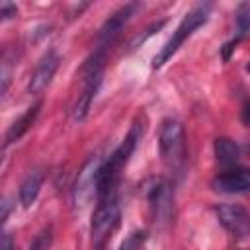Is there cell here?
<instances>
[{
  "label": "cell",
  "instance_id": "6da1fadb",
  "mask_svg": "<svg viewBox=\"0 0 250 250\" xmlns=\"http://www.w3.org/2000/svg\"><path fill=\"white\" fill-rule=\"evenodd\" d=\"M141 125H133L131 131L127 133V137L123 139V143L109 154V158L105 162H102L100 172H98V199L109 193H117V184H119V176L123 172V168L127 166L139 139H141Z\"/></svg>",
  "mask_w": 250,
  "mask_h": 250
},
{
  "label": "cell",
  "instance_id": "7a4b0ae2",
  "mask_svg": "<svg viewBox=\"0 0 250 250\" xmlns=\"http://www.w3.org/2000/svg\"><path fill=\"white\" fill-rule=\"evenodd\" d=\"M209 14H211V4L209 2H197L191 6V10L182 18V21L178 23L176 31L172 33V37L164 43V47L154 55L152 59V68H160L168 59H172V55H176V51L184 45V41L195 31L199 29L207 20H209Z\"/></svg>",
  "mask_w": 250,
  "mask_h": 250
},
{
  "label": "cell",
  "instance_id": "3957f363",
  "mask_svg": "<svg viewBox=\"0 0 250 250\" xmlns=\"http://www.w3.org/2000/svg\"><path fill=\"white\" fill-rule=\"evenodd\" d=\"M104 64H105V49L98 47L80 66V76H82V94L78 96V102L74 105V119L82 121L96 98V92L102 84L104 76Z\"/></svg>",
  "mask_w": 250,
  "mask_h": 250
},
{
  "label": "cell",
  "instance_id": "277c9868",
  "mask_svg": "<svg viewBox=\"0 0 250 250\" xmlns=\"http://www.w3.org/2000/svg\"><path fill=\"white\" fill-rule=\"evenodd\" d=\"M119 217H121V207H119L117 193H109L98 199V205L92 213V223H90L94 250H104L109 234L119 225Z\"/></svg>",
  "mask_w": 250,
  "mask_h": 250
},
{
  "label": "cell",
  "instance_id": "5b68a950",
  "mask_svg": "<svg viewBox=\"0 0 250 250\" xmlns=\"http://www.w3.org/2000/svg\"><path fill=\"white\" fill-rule=\"evenodd\" d=\"M158 148L162 160L170 168H180L186 154V139L184 127L178 119H164L158 133Z\"/></svg>",
  "mask_w": 250,
  "mask_h": 250
},
{
  "label": "cell",
  "instance_id": "8992f818",
  "mask_svg": "<svg viewBox=\"0 0 250 250\" xmlns=\"http://www.w3.org/2000/svg\"><path fill=\"white\" fill-rule=\"evenodd\" d=\"M146 201L150 207L152 221L162 225L170 221L172 215V188L164 178H154L150 184H146Z\"/></svg>",
  "mask_w": 250,
  "mask_h": 250
},
{
  "label": "cell",
  "instance_id": "52a82bcc",
  "mask_svg": "<svg viewBox=\"0 0 250 250\" xmlns=\"http://www.w3.org/2000/svg\"><path fill=\"white\" fill-rule=\"evenodd\" d=\"M102 160L98 156H92L82 170L76 176L74 188H72V203L76 207H84L92 201V197H98V172H100Z\"/></svg>",
  "mask_w": 250,
  "mask_h": 250
},
{
  "label": "cell",
  "instance_id": "ba28073f",
  "mask_svg": "<svg viewBox=\"0 0 250 250\" xmlns=\"http://www.w3.org/2000/svg\"><path fill=\"white\" fill-rule=\"evenodd\" d=\"M219 223L236 238H248L250 236V213L234 203H223L215 207Z\"/></svg>",
  "mask_w": 250,
  "mask_h": 250
},
{
  "label": "cell",
  "instance_id": "9c48e42d",
  "mask_svg": "<svg viewBox=\"0 0 250 250\" xmlns=\"http://www.w3.org/2000/svg\"><path fill=\"white\" fill-rule=\"evenodd\" d=\"M139 8H141V4L129 2V4L121 6L117 12H113V14L104 21V25H102L100 31H98V47L107 49V47L115 41V37L121 33V29L125 27V23L135 16V12H137Z\"/></svg>",
  "mask_w": 250,
  "mask_h": 250
},
{
  "label": "cell",
  "instance_id": "30bf717a",
  "mask_svg": "<svg viewBox=\"0 0 250 250\" xmlns=\"http://www.w3.org/2000/svg\"><path fill=\"white\" fill-rule=\"evenodd\" d=\"M57 68H59V55L55 51H47L41 57V61L37 62V66H35V70H33V74L29 78V86H27L29 94L39 96L51 84Z\"/></svg>",
  "mask_w": 250,
  "mask_h": 250
},
{
  "label": "cell",
  "instance_id": "8fae6325",
  "mask_svg": "<svg viewBox=\"0 0 250 250\" xmlns=\"http://www.w3.org/2000/svg\"><path fill=\"white\" fill-rule=\"evenodd\" d=\"M211 188L221 193L250 191V168H230L213 178Z\"/></svg>",
  "mask_w": 250,
  "mask_h": 250
},
{
  "label": "cell",
  "instance_id": "7c38bea8",
  "mask_svg": "<svg viewBox=\"0 0 250 250\" xmlns=\"http://www.w3.org/2000/svg\"><path fill=\"white\" fill-rule=\"evenodd\" d=\"M39 109H41V102H37L35 105H31V107H27L10 127H8V131H6V137H4V143L6 145H10V143H16V141H20L21 139V135L33 125V121H35V117H37V113H39Z\"/></svg>",
  "mask_w": 250,
  "mask_h": 250
},
{
  "label": "cell",
  "instance_id": "4fadbf2b",
  "mask_svg": "<svg viewBox=\"0 0 250 250\" xmlns=\"http://www.w3.org/2000/svg\"><path fill=\"white\" fill-rule=\"evenodd\" d=\"M41 186H43V172H39V170L29 172V174L23 178L21 186H20V203H21L23 207H31L33 201H35L37 195H39Z\"/></svg>",
  "mask_w": 250,
  "mask_h": 250
},
{
  "label": "cell",
  "instance_id": "5bb4252c",
  "mask_svg": "<svg viewBox=\"0 0 250 250\" xmlns=\"http://www.w3.org/2000/svg\"><path fill=\"white\" fill-rule=\"evenodd\" d=\"M213 148H215L217 162L223 164V166H234L238 162V158H240V148L232 139L219 137V139H215Z\"/></svg>",
  "mask_w": 250,
  "mask_h": 250
},
{
  "label": "cell",
  "instance_id": "9a60e30c",
  "mask_svg": "<svg viewBox=\"0 0 250 250\" xmlns=\"http://www.w3.org/2000/svg\"><path fill=\"white\" fill-rule=\"evenodd\" d=\"M51 242H53V229L51 227H45L29 242V248L27 250H49L51 248Z\"/></svg>",
  "mask_w": 250,
  "mask_h": 250
},
{
  "label": "cell",
  "instance_id": "2e32d148",
  "mask_svg": "<svg viewBox=\"0 0 250 250\" xmlns=\"http://www.w3.org/2000/svg\"><path fill=\"white\" fill-rule=\"evenodd\" d=\"M236 29H238V35H244L250 31V2H242L236 8Z\"/></svg>",
  "mask_w": 250,
  "mask_h": 250
},
{
  "label": "cell",
  "instance_id": "e0dca14e",
  "mask_svg": "<svg viewBox=\"0 0 250 250\" xmlns=\"http://www.w3.org/2000/svg\"><path fill=\"white\" fill-rule=\"evenodd\" d=\"M145 240V232H131L119 246V250H137Z\"/></svg>",
  "mask_w": 250,
  "mask_h": 250
},
{
  "label": "cell",
  "instance_id": "ac0fdd59",
  "mask_svg": "<svg viewBox=\"0 0 250 250\" xmlns=\"http://www.w3.org/2000/svg\"><path fill=\"white\" fill-rule=\"evenodd\" d=\"M16 12H18L16 4H12V2H2V4H0V16H2V20L14 18V16H16Z\"/></svg>",
  "mask_w": 250,
  "mask_h": 250
},
{
  "label": "cell",
  "instance_id": "d6986e66",
  "mask_svg": "<svg viewBox=\"0 0 250 250\" xmlns=\"http://www.w3.org/2000/svg\"><path fill=\"white\" fill-rule=\"evenodd\" d=\"M2 250H12V234L8 230L2 232Z\"/></svg>",
  "mask_w": 250,
  "mask_h": 250
},
{
  "label": "cell",
  "instance_id": "ffe728a7",
  "mask_svg": "<svg viewBox=\"0 0 250 250\" xmlns=\"http://www.w3.org/2000/svg\"><path fill=\"white\" fill-rule=\"evenodd\" d=\"M242 121L244 123H250V104H246L244 109H242Z\"/></svg>",
  "mask_w": 250,
  "mask_h": 250
},
{
  "label": "cell",
  "instance_id": "44dd1931",
  "mask_svg": "<svg viewBox=\"0 0 250 250\" xmlns=\"http://www.w3.org/2000/svg\"><path fill=\"white\" fill-rule=\"evenodd\" d=\"M246 70H248V72H250V62H248V66H246Z\"/></svg>",
  "mask_w": 250,
  "mask_h": 250
},
{
  "label": "cell",
  "instance_id": "7402d4cb",
  "mask_svg": "<svg viewBox=\"0 0 250 250\" xmlns=\"http://www.w3.org/2000/svg\"><path fill=\"white\" fill-rule=\"evenodd\" d=\"M248 152H250V145H248Z\"/></svg>",
  "mask_w": 250,
  "mask_h": 250
}]
</instances>
